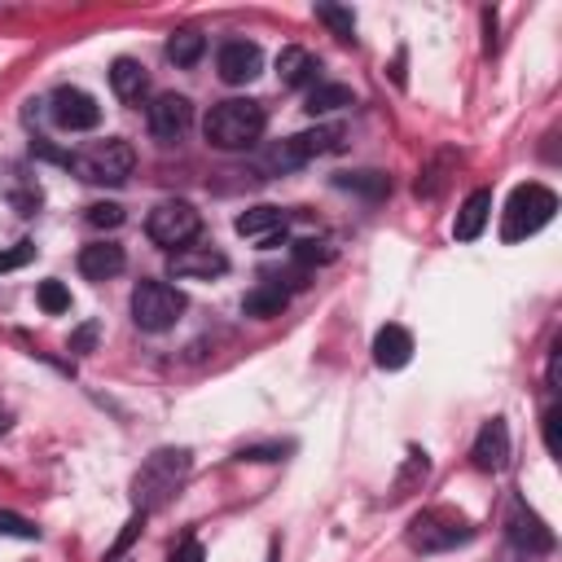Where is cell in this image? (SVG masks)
<instances>
[{"label": "cell", "instance_id": "1", "mask_svg": "<svg viewBox=\"0 0 562 562\" xmlns=\"http://www.w3.org/2000/svg\"><path fill=\"white\" fill-rule=\"evenodd\" d=\"M193 470V452L189 448H154L145 457V465L136 470L132 479V501H136V514H154L162 509L189 479Z\"/></svg>", "mask_w": 562, "mask_h": 562}, {"label": "cell", "instance_id": "2", "mask_svg": "<svg viewBox=\"0 0 562 562\" xmlns=\"http://www.w3.org/2000/svg\"><path fill=\"white\" fill-rule=\"evenodd\" d=\"M263 105L250 101V97H233V101H220L211 105V114L202 119V136L215 145V149H250L259 136H263Z\"/></svg>", "mask_w": 562, "mask_h": 562}, {"label": "cell", "instance_id": "3", "mask_svg": "<svg viewBox=\"0 0 562 562\" xmlns=\"http://www.w3.org/2000/svg\"><path fill=\"white\" fill-rule=\"evenodd\" d=\"M470 536H474L470 518L457 514L452 505H430V509L413 514L408 527H404V540H408V549H417V553H443V549L465 544Z\"/></svg>", "mask_w": 562, "mask_h": 562}, {"label": "cell", "instance_id": "4", "mask_svg": "<svg viewBox=\"0 0 562 562\" xmlns=\"http://www.w3.org/2000/svg\"><path fill=\"white\" fill-rule=\"evenodd\" d=\"M558 211L553 189L544 184H518L501 211V241H527L531 233H540Z\"/></svg>", "mask_w": 562, "mask_h": 562}, {"label": "cell", "instance_id": "5", "mask_svg": "<svg viewBox=\"0 0 562 562\" xmlns=\"http://www.w3.org/2000/svg\"><path fill=\"white\" fill-rule=\"evenodd\" d=\"M136 167V149L123 140V136H110V140H97L79 154H70V171L88 184H123Z\"/></svg>", "mask_w": 562, "mask_h": 562}, {"label": "cell", "instance_id": "6", "mask_svg": "<svg viewBox=\"0 0 562 562\" xmlns=\"http://www.w3.org/2000/svg\"><path fill=\"white\" fill-rule=\"evenodd\" d=\"M180 312H184V294L176 285H167V281H140L132 290V321L145 334L171 329L180 321Z\"/></svg>", "mask_w": 562, "mask_h": 562}, {"label": "cell", "instance_id": "7", "mask_svg": "<svg viewBox=\"0 0 562 562\" xmlns=\"http://www.w3.org/2000/svg\"><path fill=\"white\" fill-rule=\"evenodd\" d=\"M198 228H202V215H198V206L184 202V198H167V202H158V206L149 211V220H145L149 241H158V246H167V250L189 246V241L198 237Z\"/></svg>", "mask_w": 562, "mask_h": 562}, {"label": "cell", "instance_id": "8", "mask_svg": "<svg viewBox=\"0 0 562 562\" xmlns=\"http://www.w3.org/2000/svg\"><path fill=\"white\" fill-rule=\"evenodd\" d=\"M338 140H342L338 127H307V132H294V136H285V140L268 154V167H277V171L303 167V162H312V158L338 149Z\"/></svg>", "mask_w": 562, "mask_h": 562}, {"label": "cell", "instance_id": "9", "mask_svg": "<svg viewBox=\"0 0 562 562\" xmlns=\"http://www.w3.org/2000/svg\"><path fill=\"white\" fill-rule=\"evenodd\" d=\"M145 119H149V132H154L162 145H171V140H180V136L189 132L193 105H189V97H180V92H158V97L145 105Z\"/></svg>", "mask_w": 562, "mask_h": 562}, {"label": "cell", "instance_id": "10", "mask_svg": "<svg viewBox=\"0 0 562 562\" xmlns=\"http://www.w3.org/2000/svg\"><path fill=\"white\" fill-rule=\"evenodd\" d=\"M505 527H509V540L527 553H549L553 549V531L544 527V518L522 501V496H509V509H505Z\"/></svg>", "mask_w": 562, "mask_h": 562}, {"label": "cell", "instance_id": "11", "mask_svg": "<svg viewBox=\"0 0 562 562\" xmlns=\"http://www.w3.org/2000/svg\"><path fill=\"white\" fill-rule=\"evenodd\" d=\"M0 198H4L18 215H35L40 202H44V189H40V180H35V171H31L26 162L4 158V162H0Z\"/></svg>", "mask_w": 562, "mask_h": 562}, {"label": "cell", "instance_id": "12", "mask_svg": "<svg viewBox=\"0 0 562 562\" xmlns=\"http://www.w3.org/2000/svg\"><path fill=\"white\" fill-rule=\"evenodd\" d=\"M48 110H53V123L66 127V132H88V127L101 123V105L83 88H57L48 97Z\"/></svg>", "mask_w": 562, "mask_h": 562}, {"label": "cell", "instance_id": "13", "mask_svg": "<svg viewBox=\"0 0 562 562\" xmlns=\"http://www.w3.org/2000/svg\"><path fill=\"white\" fill-rule=\"evenodd\" d=\"M215 70H220L224 83H250V79L263 70V53H259V44H250V40H228V44H220V53H215Z\"/></svg>", "mask_w": 562, "mask_h": 562}, {"label": "cell", "instance_id": "14", "mask_svg": "<svg viewBox=\"0 0 562 562\" xmlns=\"http://www.w3.org/2000/svg\"><path fill=\"white\" fill-rule=\"evenodd\" d=\"M167 268H171V277L211 281V277L228 272V259H224V250H215V246H180V250L167 255Z\"/></svg>", "mask_w": 562, "mask_h": 562}, {"label": "cell", "instance_id": "15", "mask_svg": "<svg viewBox=\"0 0 562 562\" xmlns=\"http://www.w3.org/2000/svg\"><path fill=\"white\" fill-rule=\"evenodd\" d=\"M470 457H474V470H483V474L505 470V461H509V426H505V417H492V422L479 426Z\"/></svg>", "mask_w": 562, "mask_h": 562}, {"label": "cell", "instance_id": "16", "mask_svg": "<svg viewBox=\"0 0 562 562\" xmlns=\"http://www.w3.org/2000/svg\"><path fill=\"white\" fill-rule=\"evenodd\" d=\"M123 263H127V255H123L119 241H92V246L79 250V272L88 281H110V277L123 272Z\"/></svg>", "mask_w": 562, "mask_h": 562}, {"label": "cell", "instance_id": "17", "mask_svg": "<svg viewBox=\"0 0 562 562\" xmlns=\"http://www.w3.org/2000/svg\"><path fill=\"white\" fill-rule=\"evenodd\" d=\"M413 360V334L404 325H382L373 334V364L378 369H404Z\"/></svg>", "mask_w": 562, "mask_h": 562}, {"label": "cell", "instance_id": "18", "mask_svg": "<svg viewBox=\"0 0 562 562\" xmlns=\"http://www.w3.org/2000/svg\"><path fill=\"white\" fill-rule=\"evenodd\" d=\"M487 215H492V189H474V193L457 206L452 237H457V241H474V237L487 228Z\"/></svg>", "mask_w": 562, "mask_h": 562}, {"label": "cell", "instance_id": "19", "mask_svg": "<svg viewBox=\"0 0 562 562\" xmlns=\"http://www.w3.org/2000/svg\"><path fill=\"white\" fill-rule=\"evenodd\" d=\"M316 70H321L316 57L307 48H299V44H290V48L277 53V75H281L285 88H307L316 79Z\"/></svg>", "mask_w": 562, "mask_h": 562}, {"label": "cell", "instance_id": "20", "mask_svg": "<svg viewBox=\"0 0 562 562\" xmlns=\"http://www.w3.org/2000/svg\"><path fill=\"white\" fill-rule=\"evenodd\" d=\"M110 88H114L119 101H140L145 88H149V75H145L140 61H132V57H114V61H110Z\"/></svg>", "mask_w": 562, "mask_h": 562}, {"label": "cell", "instance_id": "21", "mask_svg": "<svg viewBox=\"0 0 562 562\" xmlns=\"http://www.w3.org/2000/svg\"><path fill=\"white\" fill-rule=\"evenodd\" d=\"M233 228L241 233V237H268V241H277L272 233H285V211L281 206H250V211H241L237 220H233Z\"/></svg>", "mask_w": 562, "mask_h": 562}, {"label": "cell", "instance_id": "22", "mask_svg": "<svg viewBox=\"0 0 562 562\" xmlns=\"http://www.w3.org/2000/svg\"><path fill=\"white\" fill-rule=\"evenodd\" d=\"M285 285H277V281H263V285H255L246 299H241V312L246 316H255V321H268V316H281V307H285Z\"/></svg>", "mask_w": 562, "mask_h": 562}, {"label": "cell", "instance_id": "23", "mask_svg": "<svg viewBox=\"0 0 562 562\" xmlns=\"http://www.w3.org/2000/svg\"><path fill=\"white\" fill-rule=\"evenodd\" d=\"M356 97H351V88L347 83H312V92H307V114H329V110H342V105H351Z\"/></svg>", "mask_w": 562, "mask_h": 562}, {"label": "cell", "instance_id": "24", "mask_svg": "<svg viewBox=\"0 0 562 562\" xmlns=\"http://www.w3.org/2000/svg\"><path fill=\"white\" fill-rule=\"evenodd\" d=\"M334 184L338 189H356L364 198H386L391 193V180L382 171H342V176H334Z\"/></svg>", "mask_w": 562, "mask_h": 562}, {"label": "cell", "instance_id": "25", "mask_svg": "<svg viewBox=\"0 0 562 562\" xmlns=\"http://www.w3.org/2000/svg\"><path fill=\"white\" fill-rule=\"evenodd\" d=\"M202 48H206V40H202L198 31H176V35L167 40V57H171L176 66H193V61L202 57Z\"/></svg>", "mask_w": 562, "mask_h": 562}, {"label": "cell", "instance_id": "26", "mask_svg": "<svg viewBox=\"0 0 562 562\" xmlns=\"http://www.w3.org/2000/svg\"><path fill=\"white\" fill-rule=\"evenodd\" d=\"M316 18L338 35V40H356V13L342 4H316Z\"/></svg>", "mask_w": 562, "mask_h": 562}, {"label": "cell", "instance_id": "27", "mask_svg": "<svg viewBox=\"0 0 562 562\" xmlns=\"http://www.w3.org/2000/svg\"><path fill=\"white\" fill-rule=\"evenodd\" d=\"M35 299H40V307H44L48 316H61V312H70V290H66L61 281H40Z\"/></svg>", "mask_w": 562, "mask_h": 562}, {"label": "cell", "instance_id": "28", "mask_svg": "<svg viewBox=\"0 0 562 562\" xmlns=\"http://www.w3.org/2000/svg\"><path fill=\"white\" fill-rule=\"evenodd\" d=\"M0 536H13V540H40V527L13 509H0Z\"/></svg>", "mask_w": 562, "mask_h": 562}, {"label": "cell", "instance_id": "29", "mask_svg": "<svg viewBox=\"0 0 562 562\" xmlns=\"http://www.w3.org/2000/svg\"><path fill=\"white\" fill-rule=\"evenodd\" d=\"M88 224H97V228H119V224H123V206H119V202H92V206H88Z\"/></svg>", "mask_w": 562, "mask_h": 562}, {"label": "cell", "instance_id": "30", "mask_svg": "<svg viewBox=\"0 0 562 562\" xmlns=\"http://www.w3.org/2000/svg\"><path fill=\"white\" fill-rule=\"evenodd\" d=\"M294 259L307 268V263H325V259H334V250H329V241L307 237V241H294Z\"/></svg>", "mask_w": 562, "mask_h": 562}, {"label": "cell", "instance_id": "31", "mask_svg": "<svg viewBox=\"0 0 562 562\" xmlns=\"http://www.w3.org/2000/svg\"><path fill=\"white\" fill-rule=\"evenodd\" d=\"M26 259H35V241H18L13 250H0V272H13V268H22Z\"/></svg>", "mask_w": 562, "mask_h": 562}, {"label": "cell", "instance_id": "32", "mask_svg": "<svg viewBox=\"0 0 562 562\" xmlns=\"http://www.w3.org/2000/svg\"><path fill=\"white\" fill-rule=\"evenodd\" d=\"M290 452V443H263V448H241V461H281Z\"/></svg>", "mask_w": 562, "mask_h": 562}, {"label": "cell", "instance_id": "33", "mask_svg": "<svg viewBox=\"0 0 562 562\" xmlns=\"http://www.w3.org/2000/svg\"><path fill=\"white\" fill-rule=\"evenodd\" d=\"M540 422H544V448L558 457V452H562V448H558V408H544Z\"/></svg>", "mask_w": 562, "mask_h": 562}, {"label": "cell", "instance_id": "34", "mask_svg": "<svg viewBox=\"0 0 562 562\" xmlns=\"http://www.w3.org/2000/svg\"><path fill=\"white\" fill-rule=\"evenodd\" d=\"M92 342H97V325L92 321L79 334H70V351H92Z\"/></svg>", "mask_w": 562, "mask_h": 562}, {"label": "cell", "instance_id": "35", "mask_svg": "<svg viewBox=\"0 0 562 562\" xmlns=\"http://www.w3.org/2000/svg\"><path fill=\"white\" fill-rule=\"evenodd\" d=\"M171 562H202V544H198V540H184L180 553H176Z\"/></svg>", "mask_w": 562, "mask_h": 562}, {"label": "cell", "instance_id": "36", "mask_svg": "<svg viewBox=\"0 0 562 562\" xmlns=\"http://www.w3.org/2000/svg\"><path fill=\"white\" fill-rule=\"evenodd\" d=\"M4 430H9V413L0 408V435H4Z\"/></svg>", "mask_w": 562, "mask_h": 562}]
</instances>
